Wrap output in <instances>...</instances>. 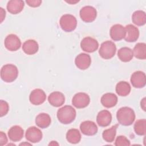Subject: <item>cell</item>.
<instances>
[{
  "label": "cell",
  "instance_id": "6da1fadb",
  "mask_svg": "<svg viewBox=\"0 0 146 146\" xmlns=\"http://www.w3.org/2000/svg\"><path fill=\"white\" fill-rule=\"evenodd\" d=\"M116 117L119 124L124 126H128L135 121V113L130 107H123L119 108L117 111Z\"/></svg>",
  "mask_w": 146,
  "mask_h": 146
},
{
  "label": "cell",
  "instance_id": "7a4b0ae2",
  "mask_svg": "<svg viewBox=\"0 0 146 146\" xmlns=\"http://www.w3.org/2000/svg\"><path fill=\"white\" fill-rule=\"evenodd\" d=\"M76 111L71 106H65L57 111V118L63 124L71 123L76 117Z\"/></svg>",
  "mask_w": 146,
  "mask_h": 146
},
{
  "label": "cell",
  "instance_id": "3957f363",
  "mask_svg": "<svg viewBox=\"0 0 146 146\" xmlns=\"http://www.w3.org/2000/svg\"><path fill=\"white\" fill-rule=\"evenodd\" d=\"M18 75L17 67L12 64L4 65L1 70V78L2 80L7 83L14 82Z\"/></svg>",
  "mask_w": 146,
  "mask_h": 146
},
{
  "label": "cell",
  "instance_id": "277c9868",
  "mask_svg": "<svg viewBox=\"0 0 146 146\" xmlns=\"http://www.w3.org/2000/svg\"><path fill=\"white\" fill-rule=\"evenodd\" d=\"M116 51L115 44L110 40L103 42L99 50L100 56L104 59H110L114 56Z\"/></svg>",
  "mask_w": 146,
  "mask_h": 146
},
{
  "label": "cell",
  "instance_id": "5b68a950",
  "mask_svg": "<svg viewBox=\"0 0 146 146\" xmlns=\"http://www.w3.org/2000/svg\"><path fill=\"white\" fill-rule=\"evenodd\" d=\"M59 24L63 31L66 32H71L76 29L77 21L74 15L66 14L61 17L59 21Z\"/></svg>",
  "mask_w": 146,
  "mask_h": 146
},
{
  "label": "cell",
  "instance_id": "8992f818",
  "mask_svg": "<svg viewBox=\"0 0 146 146\" xmlns=\"http://www.w3.org/2000/svg\"><path fill=\"white\" fill-rule=\"evenodd\" d=\"M90 102V98L88 94L84 92L76 94L72 99V105L77 108H83L88 106Z\"/></svg>",
  "mask_w": 146,
  "mask_h": 146
},
{
  "label": "cell",
  "instance_id": "52a82bcc",
  "mask_svg": "<svg viewBox=\"0 0 146 146\" xmlns=\"http://www.w3.org/2000/svg\"><path fill=\"white\" fill-rule=\"evenodd\" d=\"M96 10L92 6H86L80 10V17L83 21L86 23L93 22L96 18Z\"/></svg>",
  "mask_w": 146,
  "mask_h": 146
},
{
  "label": "cell",
  "instance_id": "ba28073f",
  "mask_svg": "<svg viewBox=\"0 0 146 146\" xmlns=\"http://www.w3.org/2000/svg\"><path fill=\"white\" fill-rule=\"evenodd\" d=\"M5 46L10 51H17L21 46V42L19 37L15 34L8 35L5 39Z\"/></svg>",
  "mask_w": 146,
  "mask_h": 146
},
{
  "label": "cell",
  "instance_id": "9c48e42d",
  "mask_svg": "<svg viewBox=\"0 0 146 146\" xmlns=\"http://www.w3.org/2000/svg\"><path fill=\"white\" fill-rule=\"evenodd\" d=\"M80 47L82 50L87 52H93L98 50L99 43L98 41L90 36L84 38L80 42Z\"/></svg>",
  "mask_w": 146,
  "mask_h": 146
},
{
  "label": "cell",
  "instance_id": "30bf717a",
  "mask_svg": "<svg viewBox=\"0 0 146 146\" xmlns=\"http://www.w3.org/2000/svg\"><path fill=\"white\" fill-rule=\"evenodd\" d=\"M42 131L36 127L33 126L29 127L26 132V139L31 143H36L40 141L42 139Z\"/></svg>",
  "mask_w": 146,
  "mask_h": 146
},
{
  "label": "cell",
  "instance_id": "8fae6325",
  "mask_svg": "<svg viewBox=\"0 0 146 146\" xmlns=\"http://www.w3.org/2000/svg\"><path fill=\"white\" fill-rule=\"evenodd\" d=\"M46 99V95L43 90L36 88L33 90L29 96V100L31 104L35 106L40 105L44 102Z\"/></svg>",
  "mask_w": 146,
  "mask_h": 146
},
{
  "label": "cell",
  "instance_id": "7c38bea8",
  "mask_svg": "<svg viewBox=\"0 0 146 146\" xmlns=\"http://www.w3.org/2000/svg\"><path fill=\"white\" fill-rule=\"evenodd\" d=\"M131 82L135 88H141L144 87L146 84L145 73L140 71L134 72L131 76Z\"/></svg>",
  "mask_w": 146,
  "mask_h": 146
},
{
  "label": "cell",
  "instance_id": "4fadbf2b",
  "mask_svg": "<svg viewBox=\"0 0 146 146\" xmlns=\"http://www.w3.org/2000/svg\"><path fill=\"white\" fill-rule=\"evenodd\" d=\"M110 35L111 39L114 41H119L124 38L125 35V27L120 24L113 25L110 31Z\"/></svg>",
  "mask_w": 146,
  "mask_h": 146
},
{
  "label": "cell",
  "instance_id": "5bb4252c",
  "mask_svg": "<svg viewBox=\"0 0 146 146\" xmlns=\"http://www.w3.org/2000/svg\"><path fill=\"white\" fill-rule=\"evenodd\" d=\"M91 59L88 54L85 53H80L78 55L75 59V64L76 66L80 70H86L91 64Z\"/></svg>",
  "mask_w": 146,
  "mask_h": 146
},
{
  "label": "cell",
  "instance_id": "9a60e30c",
  "mask_svg": "<svg viewBox=\"0 0 146 146\" xmlns=\"http://www.w3.org/2000/svg\"><path fill=\"white\" fill-rule=\"evenodd\" d=\"M80 129L82 133L85 135L93 136L97 133L98 127L94 121L87 120L80 124Z\"/></svg>",
  "mask_w": 146,
  "mask_h": 146
},
{
  "label": "cell",
  "instance_id": "2e32d148",
  "mask_svg": "<svg viewBox=\"0 0 146 146\" xmlns=\"http://www.w3.org/2000/svg\"><path fill=\"white\" fill-rule=\"evenodd\" d=\"M125 35L124 39L128 42H134L136 41L139 36V29L132 25H128L125 27Z\"/></svg>",
  "mask_w": 146,
  "mask_h": 146
},
{
  "label": "cell",
  "instance_id": "e0dca14e",
  "mask_svg": "<svg viewBox=\"0 0 146 146\" xmlns=\"http://www.w3.org/2000/svg\"><path fill=\"white\" fill-rule=\"evenodd\" d=\"M48 101L52 106L59 107L64 104L65 102V97L62 92L54 91L49 95Z\"/></svg>",
  "mask_w": 146,
  "mask_h": 146
},
{
  "label": "cell",
  "instance_id": "ac0fdd59",
  "mask_svg": "<svg viewBox=\"0 0 146 146\" xmlns=\"http://www.w3.org/2000/svg\"><path fill=\"white\" fill-rule=\"evenodd\" d=\"M112 121V115L108 110L100 111L97 115L96 121L100 127H107L109 125Z\"/></svg>",
  "mask_w": 146,
  "mask_h": 146
},
{
  "label": "cell",
  "instance_id": "d6986e66",
  "mask_svg": "<svg viewBox=\"0 0 146 146\" xmlns=\"http://www.w3.org/2000/svg\"><path fill=\"white\" fill-rule=\"evenodd\" d=\"M24 131L22 128L19 125H14L11 127L8 131V136L12 141H19L23 137Z\"/></svg>",
  "mask_w": 146,
  "mask_h": 146
},
{
  "label": "cell",
  "instance_id": "ffe728a7",
  "mask_svg": "<svg viewBox=\"0 0 146 146\" xmlns=\"http://www.w3.org/2000/svg\"><path fill=\"white\" fill-rule=\"evenodd\" d=\"M24 6L25 3L23 1L11 0L7 3V10L12 14H17L23 10Z\"/></svg>",
  "mask_w": 146,
  "mask_h": 146
},
{
  "label": "cell",
  "instance_id": "44dd1931",
  "mask_svg": "<svg viewBox=\"0 0 146 146\" xmlns=\"http://www.w3.org/2000/svg\"><path fill=\"white\" fill-rule=\"evenodd\" d=\"M102 104L106 108H112L117 103V97L113 93H106L101 98Z\"/></svg>",
  "mask_w": 146,
  "mask_h": 146
},
{
  "label": "cell",
  "instance_id": "7402d4cb",
  "mask_svg": "<svg viewBox=\"0 0 146 146\" xmlns=\"http://www.w3.org/2000/svg\"><path fill=\"white\" fill-rule=\"evenodd\" d=\"M39 49V46L36 41L29 39L25 41L22 46L23 52L27 55H34L36 53Z\"/></svg>",
  "mask_w": 146,
  "mask_h": 146
},
{
  "label": "cell",
  "instance_id": "603a6c76",
  "mask_svg": "<svg viewBox=\"0 0 146 146\" xmlns=\"http://www.w3.org/2000/svg\"><path fill=\"white\" fill-rule=\"evenodd\" d=\"M51 120L50 115L46 113H40L38 114L35 118V124L38 127L41 128H46L51 124Z\"/></svg>",
  "mask_w": 146,
  "mask_h": 146
},
{
  "label": "cell",
  "instance_id": "cb8c5ba5",
  "mask_svg": "<svg viewBox=\"0 0 146 146\" xmlns=\"http://www.w3.org/2000/svg\"><path fill=\"white\" fill-rule=\"evenodd\" d=\"M117 56L121 61L128 62L131 61L133 57V51L129 47H121L117 51Z\"/></svg>",
  "mask_w": 146,
  "mask_h": 146
},
{
  "label": "cell",
  "instance_id": "d4e9b609",
  "mask_svg": "<svg viewBox=\"0 0 146 146\" xmlns=\"http://www.w3.org/2000/svg\"><path fill=\"white\" fill-rule=\"evenodd\" d=\"M131 86L129 84L125 81H121L117 83L115 88L116 92L119 96H126L131 92Z\"/></svg>",
  "mask_w": 146,
  "mask_h": 146
},
{
  "label": "cell",
  "instance_id": "484cf974",
  "mask_svg": "<svg viewBox=\"0 0 146 146\" xmlns=\"http://www.w3.org/2000/svg\"><path fill=\"white\" fill-rule=\"evenodd\" d=\"M133 56L139 59H145L146 58V44L145 43H137L132 50Z\"/></svg>",
  "mask_w": 146,
  "mask_h": 146
},
{
  "label": "cell",
  "instance_id": "4316f807",
  "mask_svg": "<svg viewBox=\"0 0 146 146\" xmlns=\"http://www.w3.org/2000/svg\"><path fill=\"white\" fill-rule=\"evenodd\" d=\"M132 22L139 26H143L146 22L145 13L142 10L135 11L132 15Z\"/></svg>",
  "mask_w": 146,
  "mask_h": 146
},
{
  "label": "cell",
  "instance_id": "83f0119b",
  "mask_svg": "<svg viewBox=\"0 0 146 146\" xmlns=\"http://www.w3.org/2000/svg\"><path fill=\"white\" fill-rule=\"evenodd\" d=\"M66 139L71 144H77L81 140L80 133L77 129H70L66 133Z\"/></svg>",
  "mask_w": 146,
  "mask_h": 146
},
{
  "label": "cell",
  "instance_id": "f1b7e54d",
  "mask_svg": "<svg viewBox=\"0 0 146 146\" xmlns=\"http://www.w3.org/2000/svg\"><path fill=\"white\" fill-rule=\"evenodd\" d=\"M117 125V124L113 125L110 128L105 129L103 131L102 133V137L104 141L108 143H112V141H113L116 136Z\"/></svg>",
  "mask_w": 146,
  "mask_h": 146
},
{
  "label": "cell",
  "instance_id": "f546056e",
  "mask_svg": "<svg viewBox=\"0 0 146 146\" xmlns=\"http://www.w3.org/2000/svg\"><path fill=\"white\" fill-rule=\"evenodd\" d=\"M146 120L145 119L137 120L134 124V131L135 133L140 136L145 135L146 133Z\"/></svg>",
  "mask_w": 146,
  "mask_h": 146
},
{
  "label": "cell",
  "instance_id": "4dcf8cb0",
  "mask_svg": "<svg viewBox=\"0 0 146 146\" xmlns=\"http://www.w3.org/2000/svg\"><path fill=\"white\" fill-rule=\"evenodd\" d=\"M115 145L116 146H128L130 145V141L125 136L121 135L116 139Z\"/></svg>",
  "mask_w": 146,
  "mask_h": 146
},
{
  "label": "cell",
  "instance_id": "1f68e13d",
  "mask_svg": "<svg viewBox=\"0 0 146 146\" xmlns=\"http://www.w3.org/2000/svg\"><path fill=\"white\" fill-rule=\"evenodd\" d=\"M9 110V106L8 103L3 100H1L0 101V116L1 117H2L3 116H5Z\"/></svg>",
  "mask_w": 146,
  "mask_h": 146
},
{
  "label": "cell",
  "instance_id": "d6a6232c",
  "mask_svg": "<svg viewBox=\"0 0 146 146\" xmlns=\"http://www.w3.org/2000/svg\"><path fill=\"white\" fill-rule=\"evenodd\" d=\"M26 3L31 7H39L42 1L40 0H27L26 1Z\"/></svg>",
  "mask_w": 146,
  "mask_h": 146
},
{
  "label": "cell",
  "instance_id": "836d02e7",
  "mask_svg": "<svg viewBox=\"0 0 146 146\" xmlns=\"http://www.w3.org/2000/svg\"><path fill=\"white\" fill-rule=\"evenodd\" d=\"M7 143V137L6 134L2 132H0V144L1 145H5Z\"/></svg>",
  "mask_w": 146,
  "mask_h": 146
},
{
  "label": "cell",
  "instance_id": "e575fe53",
  "mask_svg": "<svg viewBox=\"0 0 146 146\" xmlns=\"http://www.w3.org/2000/svg\"><path fill=\"white\" fill-rule=\"evenodd\" d=\"M0 17H1V23H2L3 22V21L5 19V16H6V12L5 10L2 8L0 7Z\"/></svg>",
  "mask_w": 146,
  "mask_h": 146
},
{
  "label": "cell",
  "instance_id": "d590c367",
  "mask_svg": "<svg viewBox=\"0 0 146 146\" xmlns=\"http://www.w3.org/2000/svg\"><path fill=\"white\" fill-rule=\"evenodd\" d=\"M145 104H146V103H145V98H144L140 102V106H141V108L144 111H145V109H146V105Z\"/></svg>",
  "mask_w": 146,
  "mask_h": 146
},
{
  "label": "cell",
  "instance_id": "8d00e7d4",
  "mask_svg": "<svg viewBox=\"0 0 146 146\" xmlns=\"http://www.w3.org/2000/svg\"><path fill=\"white\" fill-rule=\"evenodd\" d=\"M59 145V144L58 143H56V141H52L49 144V145Z\"/></svg>",
  "mask_w": 146,
  "mask_h": 146
},
{
  "label": "cell",
  "instance_id": "74e56055",
  "mask_svg": "<svg viewBox=\"0 0 146 146\" xmlns=\"http://www.w3.org/2000/svg\"><path fill=\"white\" fill-rule=\"evenodd\" d=\"M20 145H31V144H30V143H21V144H20Z\"/></svg>",
  "mask_w": 146,
  "mask_h": 146
}]
</instances>
